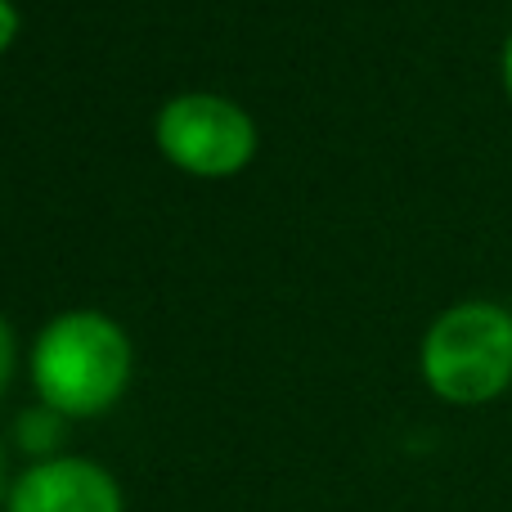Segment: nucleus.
Here are the masks:
<instances>
[{
	"label": "nucleus",
	"mask_w": 512,
	"mask_h": 512,
	"mask_svg": "<svg viewBox=\"0 0 512 512\" xmlns=\"http://www.w3.org/2000/svg\"><path fill=\"white\" fill-rule=\"evenodd\" d=\"M9 373H14V333H9V324L0 319V391H5Z\"/></svg>",
	"instance_id": "nucleus-6"
},
{
	"label": "nucleus",
	"mask_w": 512,
	"mask_h": 512,
	"mask_svg": "<svg viewBox=\"0 0 512 512\" xmlns=\"http://www.w3.org/2000/svg\"><path fill=\"white\" fill-rule=\"evenodd\" d=\"M0 477H5V454H0Z\"/></svg>",
	"instance_id": "nucleus-9"
},
{
	"label": "nucleus",
	"mask_w": 512,
	"mask_h": 512,
	"mask_svg": "<svg viewBox=\"0 0 512 512\" xmlns=\"http://www.w3.org/2000/svg\"><path fill=\"white\" fill-rule=\"evenodd\" d=\"M423 382L450 405H486L512 387V310L459 301L441 310L418 351Z\"/></svg>",
	"instance_id": "nucleus-2"
},
{
	"label": "nucleus",
	"mask_w": 512,
	"mask_h": 512,
	"mask_svg": "<svg viewBox=\"0 0 512 512\" xmlns=\"http://www.w3.org/2000/svg\"><path fill=\"white\" fill-rule=\"evenodd\" d=\"M158 149L176 162L180 171L203 180H225L243 171L256 153V126L239 104L225 95H203L189 90L158 108Z\"/></svg>",
	"instance_id": "nucleus-3"
},
{
	"label": "nucleus",
	"mask_w": 512,
	"mask_h": 512,
	"mask_svg": "<svg viewBox=\"0 0 512 512\" xmlns=\"http://www.w3.org/2000/svg\"><path fill=\"white\" fill-rule=\"evenodd\" d=\"M504 86H508V99H512V32H508V45H504Z\"/></svg>",
	"instance_id": "nucleus-8"
},
{
	"label": "nucleus",
	"mask_w": 512,
	"mask_h": 512,
	"mask_svg": "<svg viewBox=\"0 0 512 512\" xmlns=\"http://www.w3.org/2000/svg\"><path fill=\"white\" fill-rule=\"evenodd\" d=\"M14 32H18V9H14V0H0V54L9 50Z\"/></svg>",
	"instance_id": "nucleus-7"
},
{
	"label": "nucleus",
	"mask_w": 512,
	"mask_h": 512,
	"mask_svg": "<svg viewBox=\"0 0 512 512\" xmlns=\"http://www.w3.org/2000/svg\"><path fill=\"white\" fill-rule=\"evenodd\" d=\"M135 369L131 337L99 310H68L32 346V387L59 418H95L122 400Z\"/></svg>",
	"instance_id": "nucleus-1"
},
{
	"label": "nucleus",
	"mask_w": 512,
	"mask_h": 512,
	"mask_svg": "<svg viewBox=\"0 0 512 512\" xmlns=\"http://www.w3.org/2000/svg\"><path fill=\"white\" fill-rule=\"evenodd\" d=\"M54 432H59V414H54V409H45V414H23V418H18V436H23V445H32V450H45Z\"/></svg>",
	"instance_id": "nucleus-5"
},
{
	"label": "nucleus",
	"mask_w": 512,
	"mask_h": 512,
	"mask_svg": "<svg viewBox=\"0 0 512 512\" xmlns=\"http://www.w3.org/2000/svg\"><path fill=\"white\" fill-rule=\"evenodd\" d=\"M9 512H122V490L99 463L50 454L9 486Z\"/></svg>",
	"instance_id": "nucleus-4"
}]
</instances>
